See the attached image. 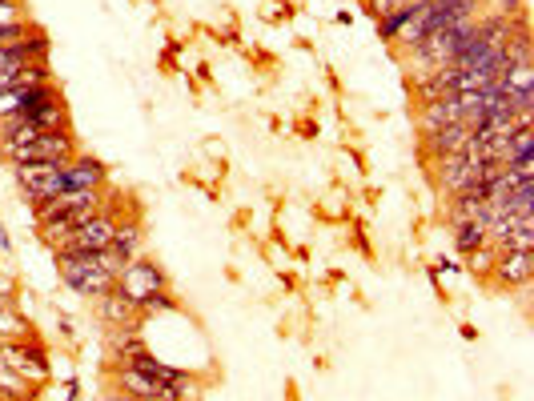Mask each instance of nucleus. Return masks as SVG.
Listing matches in <instances>:
<instances>
[{
	"instance_id": "20",
	"label": "nucleus",
	"mask_w": 534,
	"mask_h": 401,
	"mask_svg": "<svg viewBox=\"0 0 534 401\" xmlns=\"http://www.w3.org/2000/svg\"><path fill=\"white\" fill-rule=\"evenodd\" d=\"M57 329H61V337H65V341H77V325H73V317H65V313H61V317H57Z\"/></svg>"
},
{
	"instance_id": "2",
	"label": "nucleus",
	"mask_w": 534,
	"mask_h": 401,
	"mask_svg": "<svg viewBox=\"0 0 534 401\" xmlns=\"http://www.w3.org/2000/svg\"><path fill=\"white\" fill-rule=\"evenodd\" d=\"M81 153L73 129H61V133H45L37 141H25V145H0V157L9 165H65Z\"/></svg>"
},
{
	"instance_id": "23",
	"label": "nucleus",
	"mask_w": 534,
	"mask_h": 401,
	"mask_svg": "<svg viewBox=\"0 0 534 401\" xmlns=\"http://www.w3.org/2000/svg\"><path fill=\"white\" fill-rule=\"evenodd\" d=\"M13 249V237H9V229H5V221H0V253H9Z\"/></svg>"
},
{
	"instance_id": "17",
	"label": "nucleus",
	"mask_w": 534,
	"mask_h": 401,
	"mask_svg": "<svg viewBox=\"0 0 534 401\" xmlns=\"http://www.w3.org/2000/svg\"><path fill=\"white\" fill-rule=\"evenodd\" d=\"M181 309V301L173 297V289H161V293H153V297H145L141 305H137V313L141 317H157V313H177Z\"/></svg>"
},
{
	"instance_id": "3",
	"label": "nucleus",
	"mask_w": 534,
	"mask_h": 401,
	"mask_svg": "<svg viewBox=\"0 0 534 401\" xmlns=\"http://www.w3.org/2000/svg\"><path fill=\"white\" fill-rule=\"evenodd\" d=\"M61 129H73L65 101L45 105L37 113H21V117H0V145H25V141H37V137L61 133Z\"/></svg>"
},
{
	"instance_id": "10",
	"label": "nucleus",
	"mask_w": 534,
	"mask_h": 401,
	"mask_svg": "<svg viewBox=\"0 0 534 401\" xmlns=\"http://www.w3.org/2000/svg\"><path fill=\"white\" fill-rule=\"evenodd\" d=\"M454 121H462L458 97H438V101H426V105L418 109V133H422V137L438 133L442 125H454Z\"/></svg>"
},
{
	"instance_id": "13",
	"label": "nucleus",
	"mask_w": 534,
	"mask_h": 401,
	"mask_svg": "<svg viewBox=\"0 0 534 401\" xmlns=\"http://www.w3.org/2000/svg\"><path fill=\"white\" fill-rule=\"evenodd\" d=\"M45 81H53L49 61L21 65V69H5V73H0V93H9V89H25V85H45Z\"/></svg>"
},
{
	"instance_id": "12",
	"label": "nucleus",
	"mask_w": 534,
	"mask_h": 401,
	"mask_svg": "<svg viewBox=\"0 0 534 401\" xmlns=\"http://www.w3.org/2000/svg\"><path fill=\"white\" fill-rule=\"evenodd\" d=\"M25 337H37L33 321L17 309V301L0 305V345H9V341H25Z\"/></svg>"
},
{
	"instance_id": "8",
	"label": "nucleus",
	"mask_w": 534,
	"mask_h": 401,
	"mask_svg": "<svg viewBox=\"0 0 534 401\" xmlns=\"http://www.w3.org/2000/svg\"><path fill=\"white\" fill-rule=\"evenodd\" d=\"M470 137H474V129H470L466 121H454V125H442L438 133L422 137V157H426V165H434L438 157H450V153H462V149L470 145Z\"/></svg>"
},
{
	"instance_id": "1",
	"label": "nucleus",
	"mask_w": 534,
	"mask_h": 401,
	"mask_svg": "<svg viewBox=\"0 0 534 401\" xmlns=\"http://www.w3.org/2000/svg\"><path fill=\"white\" fill-rule=\"evenodd\" d=\"M57 257V277L65 289H73L77 297L85 301H97L105 297L113 285H117V273L125 269V257L109 245V249H97V253H53Z\"/></svg>"
},
{
	"instance_id": "22",
	"label": "nucleus",
	"mask_w": 534,
	"mask_h": 401,
	"mask_svg": "<svg viewBox=\"0 0 534 401\" xmlns=\"http://www.w3.org/2000/svg\"><path fill=\"white\" fill-rule=\"evenodd\" d=\"M97 401H137V397H129V393H121V389H113V385H109V389H105Z\"/></svg>"
},
{
	"instance_id": "5",
	"label": "nucleus",
	"mask_w": 534,
	"mask_h": 401,
	"mask_svg": "<svg viewBox=\"0 0 534 401\" xmlns=\"http://www.w3.org/2000/svg\"><path fill=\"white\" fill-rule=\"evenodd\" d=\"M65 101L61 89L53 81L45 85H25V89H9V93H0V117H21V113H37L45 105H57Z\"/></svg>"
},
{
	"instance_id": "19",
	"label": "nucleus",
	"mask_w": 534,
	"mask_h": 401,
	"mask_svg": "<svg viewBox=\"0 0 534 401\" xmlns=\"http://www.w3.org/2000/svg\"><path fill=\"white\" fill-rule=\"evenodd\" d=\"M518 13H526L522 0H498V17H518Z\"/></svg>"
},
{
	"instance_id": "18",
	"label": "nucleus",
	"mask_w": 534,
	"mask_h": 401,
	"mask_svg": "<svg viewBox=\"0 0 534 401\" xmlns=\"http://www.w3.org/2000/svg\"><path fill=\"white\" fill-rule=\"evenodd\" d=\"M494 257H498V249L486 241L482 249H474V253H470V269H474V273H490V269H494Z\"/></svg>"
},
{
	"instance_id": "11",
	"label": "nucleus",
	"mask_w": 534,
	"mask_h": 401,
	"mask_svg": "<svg viewBox=\"0 0 534 401\" xmlns=\"http://www.w3.org/2000/svg\"><path fill=\"white\" fill-rule=\"evenodd\" d=\"M97 321L101 325H141L145 317L137 313V305L129 297H121L117 289H109L105 297H97Z\"/></svg>"
},
{
	"instance_id": "15",
	"label": "nucleus",
	"mask_w": 534,
	"mask_h": 401,
	"mask_svg": "<svg viewBox=\"0 0 534 401\" xmlns=\"http://www.w3.org/2000/svg\"><path fill=\"white\" fill-rule=\"evenodd\" d=\"M141 245H145L141 217H125V221H121V229H117V237H113V249H117L125 261H133V257H141Z\"/></svg>"
},
{
	"instance_id": "4",
	"label": "nucleus",
	"mask_w": 534,
	"mask_h": 401,
	"mask_svg": "<svg viewBox=\"0 0 534 401\" xmlns=\"http://www.w3.org/2000/svg\"><path fill=\"white\" fill-rule=\"evenodd\" d=\"M113 289H117L121 297H129L133 305H141L145 297L169 289V277H165V269H161L157 261H149V257H133V261H125V269L117 273V285H113Z\"/></svg>"
},
{
	"instance_id": "9",
	"label": "nucleus",
	"mask_w": 534,
	"mask_h": 401,
	"mask_svg": "<svg viewBox=\"0 0 534 401\" xmlns=\"http://www.w3.org/2000/svg\"><path fill=\"white\" fill-rule=\"evenodd\" d=\"M141 325H145V321H141ZM141 325H105L109 365H117V361H125V357H133V353L149 349V345H145V337H141Z\"/></svg>"
},
{
	"instance_id": "16",
	"label": "nucleus",
	"mask_w": 534,
	"mask_h": 401,
	"mask_svg": "<svg viewBox=\"0 0 534 401\" xmlns=\"http://www.w3.org/2000/svg\"><path fill=\"white\" fill-rule=\"evenodd\" d=\"M414 13H418V5H406V9H394L390 17H382V21H374L378 25V41H386V45H394L398 37H402V29L414 21Z\"/></svg>"
},
{
	"instance_id": "14",
	"label": "nucleus",
	"mask_w": 534,
	"mask_h": 401,
	"mask_svg": "<svg viewBox=\"0 0 534 401\" xmlns=\"http://www.w3.org/2000/svg\"><path fill=\"white\" fill-rule=\"evenodd\" d=\"M486 245V221L482 217H470V221H454V249L462 257H470L474 249Z\"/></svg>"
},
{
	"instance_id": "6",
	"label": "nucleus",
	"mask_w": 534,
	"mask_h": 401,
	"mask_svg": "<svg viewBox=\"0 0 534 401\" xmlns=\"http://www.w3.org/2000/svg\"><path fill=\"white\" fill-rule=\"evenodd\" d=\"M490 277L502 289H526L534 277V249H498Z\"/></svg>"
},
{
	"instance_id": "7",
	"label": "nucleus",
	"mask_w": 534,
	"mask_h": 401,
	"mask_svg": "<svg viewBox=\"0 0 534 401\" xmlns=\"http://www.w3.org/2000/svg\"><path fill=\"white\" fill-rule=\"evenodd\" d=\"M49 33L37 25L25 41H17V45H5L0 49V73L5 69H21V65H37V61H49Z\"/></svg>"
},
{
	"instance_id": "21",
	"label": "nucleus",
	"mask_w": 534,
	"mask_h": 401,
	"mask_svg": "<svg viewBox=\"0 0 534 401\" xmlns=\"http://www.w3.org/2000/svg\"><path fill=\"white\" fill-rule=\"evenodd\" d=\"M77 397H81V381H77V377H69V381H65V393H61V401H77Z\"/></svg>"
}]
</instances>
